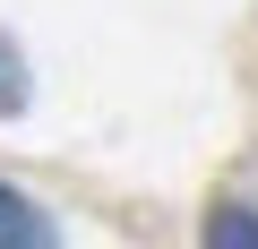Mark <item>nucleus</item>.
I'll return each instance as SVG.
<instances>
[{
    "label": "nucleus",
    "mask_w": 258,
    "mask_h": 249,
    "mask_svg": "<svg viewBox=\"0 0 258 249\" xmlns=\"http://www.w3.org/2000/svg\"><path fill=\"white\" fill-rule=\"evenodd\" d=\"M0 249H60V223L9 181H0Z\"/></svg>",
    "instance_id": "1"
},
{
    "label": "nucleus",
    "mask_w": 258,
    "mask_h": 249,
    "mask_svg": "<svg viewBox=\"0 0 258 249\" xmlns=\"http://www.w3.org/2000/svg\"><path fill=\"white\" fill-rule=\"evenodd\" d=\"M207 249H258V206L249 198H224L207 215Z\"/></svg>",
    "instance_id": "2"
},
{
    "label": "nucleus",
    "mask_w": 258,
    "mask_h": 249,
    "mask_svg": "<svg viewBox=\"0 0 258 249\" xmlns=\"http://www.w3.org/2000/svg\"><path fill=\"white\" fill-rule=\"evenodd\" d=\"M0 112H26V60L0 43Z\"/></svg>",
    "instance_id": "3"
}]
</instances>
